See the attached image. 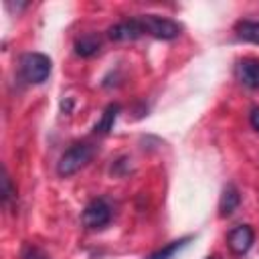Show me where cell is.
Returning a JSON list of instances; mask_svg holds the SVG:
<instances>
[{"label": "cell", "mask_w": 259, "mask_h": 259, "mask_svg": "<svg viewBox=\"0 0 259 259\" xmlns=\"http://www.w3.org/2000/svg\"><path fill=\"white\" fill-rule=\"evenodd\" d=\"M93 154H95V150L89 144H75V146H71L69 150H65V154L57 162L59 176H65V178L73 176L75 172H79L93 158Z\"/></svg>", "instance_id": "6da1fadb"}, {"label": "cell", "mask_w": 259, "mask_h": 259, "mask_svg": "<svg viewBox=\"0 0 259 259\" xmlns=\"http://www.w3.org/2000/svg\"><path fill=\"white\" fill-rule=\"evenodd\" d=\"M20 75L28 83H45L51 75V59L42 53H26L20 57Z\"/></svg>", "instance_id": "7a4b0ae2"}, {"label": "cell", "mask_w": 259, "mask_h": 259, "mask_svg": "<svg viewBox=\"0 0 259 259\" xmlns=\"http://www.w3.org/2000/svg\"><path fill=\"white\" fill-rule=\"evenodd\" d=\"M144 28V34H150L154 38H162V40H172L180 34L182 26L166 16H158V14H142L138 16Z\"/></svg>", "instance_id": "3957f363"}, {"label": "cell", "mask_w": 259, "mask_h": 259, "mask_svg": "<svg viewBox=\"0 0 259 259\" xmlns=\"http://www.w3.org/2000/svg\"><path fill=\"white\" fill-rule=\"evenodd\" d=\"M83 225L87 229H101L109 223L111 219V208L103 198H95L91 200L85 208H83Z\"/></svg>", "instance_id": "277c9868"}, {"label": "cell", "mask_w": 259, "mask_h": 259, "mask_svg": "<svg viewBox=\"0 0 259 259\" xmlns=\"http://www.w3.org/2000/svg\"><path fill=\"white\" fill-rule=\"evenodd\" d=\"M255 241V233L249 225H239L227 235V245L235 255H245Z\"/></svg>", "instance_id": "5b68a950"}, {"label": "cell", "mask_w": 259, "mask_h": 259, "mask_svg": "<svg viewBox=\"0 0 259 259\" xmlns=\"http://www.w3.org/2000/svg\"><path fill=\"white\" fill-rule=\"evenodd\" d=\"M144 34V28H142V22L140 18H130V20H121L113 26H109L107 30V36L111 40H117V42H123V40H136Z\"/></svg>", "instance_id": "8992f818"}, {"label": "cell", "mask_w": 259, "mask_h": 259, "mask_svg": "<svg viewBox=\"0 0 259 259\" xmlns=\"http://www.w3.org/2000/svg\"><path fill=\"white\" fill-rule=\"evenodd\" d=\"M239 79L253 89H259V59H243L237 65Z\"/></svg>", "instance_id": "52a82bcc"}, {"label": "cell", "mask_w": 259, "mask_h": 259, "mask_svg": "<svg viewBox=\"0 0 259 259\" xmlns=\"http://www.w3.org/2000/svg\"><path fill=\"white\" fill-rule=\"evenodd\" d=\"M239 202H241V194H239L237 186L235 184H227L223 188V194H221V200H219V214L221 217L233 214L237 210Z\"/></svg>", "instance_id": "ba28073f"}, {"label": "cell", "mask_w": 259, "mask_h": 259, "mask_svg": "<svg viewBox=\"0 0 259 259\" xmlns=\"http://www.w3.org/2000/svg\"><path fill=\"white\" fill-rule=\"evenodd\" d=\"M235 30L239 38L259 45V20H239L235 24Z\"/></svg>", "instance_id": "9c48e42d"}, {"label": "cell", "mask_w": 259, "mask_h": 259, "mask_svg": "<svg viewBox=\"0 0 259 259\" xmlns=\"http://www.w3.org/2000/svg\"><path fill=\"white\" fill-rule=\"evenodd\" d=\"M117 113H119V105L117 103L107 105L105 111H103V115H101V119L95 123V132L97 134H107L109 130H113V123L117 119Z\"/></svg>", "instance_id": "30bf717a"}, {"label": "cell", "mask_w": 259, "mask_h": 259, "mask_svg": "<svg viewBox=\"0 0 259 259\" xmlns=\"http://www.w3.org/2000/svg\"><path fill=\"white\" fill-rule=\"evenodd\" d=\"M97 51H99V40L95 36H81L75 42V53L81 55V57H91Z\"/></svg>", "instance_id": "8fae6325"}, {"label": "cell", "mask_w": 259, "mask_h": 259, "mask_svg": "<svg viewBox=\"0 0 259 259\" xmlns=\"http://www.w3.org/2000/svg\"><path fill=\"white\" fill-rule=\"evenodd\" d=\"M186 241H188V239H180V241H172V243H170V245H168L166 249H160L158 253H154V255H150V259H170V257H172V255H174V253H176V251H178V249H180V247H182V245H184Z\"/></svg>", "instance_id": "7c38bea8"}, {"label": "cell", "mask_w": 259, "mask_h": 259, "mask_svg": "<svg viewBox=\"0 0 259 259\" xmlns=\"http://www.w3.org/2000/svg\"><path fill=\"white\" fill-rule=\"evenodd\" d=\"M16 196V192H14V188H12V182H10V176L6 174V170L2 172V204L4 206H8L10 204V200Z\"/></svg>", "instance_id": "4fadbf2b"}, {"label": "cell", "mask_w": 259, "mask_h": 259, "mask_svg": "<svg viewBox=\"0 0 259 259\" xmlns=\"http://www.w3.org/2000/svg\"><path fill=\"white\" fill-rule=\"evenodd\" d=\"M22 259H49L47 253L34 245H24L22 249Z\"/></svg>", "instance_id": "5bb4252c"}, {"label": "cell", "mask_w": 259, "mask_h": 259, "mask_svg": "<svg viewBox=\"0 0 259 259\" xmlns=\"http://www.w3.org/2000/svg\"><path fill=\"white\" fill-rule=\"evenodd\" d=\"M249 121H251L253 130H257V132H259V107H255V109L251 111V115H249Z\"/></svg>", "instance_id": "9a60e30c"}, {"label": "cell", "mask_w": 259, "mask_h": 259, "mask_svg": "<svg viewBox=\"0 0 259 259\" xmlns=\"http://www.w3.org/2000/svg\"><path fill=\"white\" fill-rule=\"evenodd\" d=\"M206 259H221L219 255H212V257H206Z\"/></svg>", "instance_id": "2e32d148"}]
</instances>
